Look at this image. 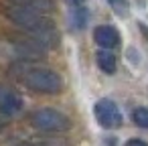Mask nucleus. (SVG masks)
<instances>
[{
    "instance_id": "obj_11",
    "label": "nucleus",
    "mask_w": 148,
    "mask_h": 146,
    "mask_svg": "<svg viewBox=\"0 0 148 146\" xmlns=\"http://www.w3.org/2000/svg\"><path fill=\"white\" fill-rule=\"evenodd\" d=\"M106 2H108L118 14H126V10H128V0H106Z\"/></svg>"
},
{
    "instance_id": "obj_7",
    "label": "nucleus",
    "mask_w": 148,
    "mask_h": 146,
    "mask_svg": "<svg viewBox=\"0 0 148 146\" xmlns=\"http://www.w3.org/2000/svg\"><path fill=\"white\" fill-rule=\"evenodd\" d=\"M23 110V101L21 97L14 93V91H8L4 89L2 97H0V114H4V116H14Z\"/></svg>"
},
{
    "instance_id": "obj_3",
    "label": "nucleus",
    "mask_w": 148,
    "mask_h": 146,
    "mask_svg": "<svg viewBox=\"0 0 148 146\" xmlns=\"http://www.w3.org/2000/svg\"><path fill=\"white\" fill-rule=\"evenodd\" d=\"M31 126L45 134H61L69 130L71 122L63 112L55 108H41L31 114Z\"/></svg>"
},
{
    "instance_id": "obj_1",
    "label": "nucleus",
    "mask_w": 148,
    "mask_h": 146,
    "mask_svg": "<svg viewBox=\"0 0 148 146\" xmlns=\"http://www.w3.org/2000/svg\"><path fill=\"white\" fill-rule=\"evenodd\" d=\"M4 16L12 25H16L25 35L33 37L35 41H39L45 49H53L61 41L57 25L41 10H35V8H29V6L12 2V4L4 6Z\"/></svg>"
},
{
    "instance_id": "obj_10",
    "label": "nucleus",
    "mask_w": 148,
    "mask_h": 146,
    "mask_svg": "<svg viewBox=\"0 0 148 146\" xmlns=\"http://www.w3.org/2000/svg\"><path fill=\"white\" fill-rule=\"evenodd\" d=\"M73 23H75V29H83L85 23H87V10L81 8V6H75V10H73Z\"/></svg>"
},
{
    "instance_id": "obj_2",
    "label": "nucleus",
    "mask_w": 148,
    "mask_h": 146,
    "mask_svg": "<svg viewBox=\"0 0 148 146\" xmlns=\"http://www.w3.org/2000/svg\"><path fill=\"white\" fill-rule=\"evenodd\" d=\"M18 77L21 81L39 93H49L55 95L63 89V79L57 71L47 69V67H21L18 69Z\"/></svg>"
},
{
    "instance_id": "obj_4",
    "label": "nucleus",
    "mask_w": 148,
    "mask_h": 146,
    "mask_svg": "<svg viewBox=\"0 0 148 146\" xmlns=\"http://www.w3.org/2000/svg\"><path fill=\"white\" fill-rule=\"evenodd\" d=\"M10 47L14 49V53L25 59V61H37V59H43L47 55V49L35 41L33 37L29 35H18V37H12L10 39Z\"/></svg>"
},
{
    "instance_id": "obj_6",
    "label": "nucleus",
    "mask_w": 148,
    "mask_h": 146,
    "mask_svg": "<svg viewBox=\"0 0 148 146\" xmlns=\"http://www.w3.org/2000/svg\"><path fill=\"white\" fill-rule=\"evenodd\" d=\"M93 41H95V45H99L101 49L112 51V49H118V47H120L122 37H120V31H118L116 27H112V25H99V27H95V31H93Z\"/></svg>"
},
{
    "instance_id": "obj_14",
    "label": "nucleus",
    "mask_w": 148,
    "mask_h": 146,
    "mask_svg": "<svg viewBox=\"0 0 148 146\" xmlns=\"http://www.w3.org/2000/svg\"><path fill=\"white\" fill-rule=\"evenodd\" d=\"M2 93H4V89H2V87H0V97H2Z\"/></svg>"
},
{
    "instance_id": "obj_5",
    "label": "nucleus",
    "mask_w": 148,
    "mask_h": 146,
    "mask_svg": "<svg viewBox=\"0 0 148 146\" xmlns=\"http://www.w3.org/2000/svg\"><path fill=\"white\" fill-rule=\"evenodd\" d=\"M93 112H95V120L99 122V126H103V128H108V130H114V128L122 126L120 108H118L112 99H108V97L99 99V101L93 106Z\"/></svg>"
},
{
    "instance_id": "obj_13",
    "label": "nucleus",
    "mask_w": 148,
    "mask_h": 146,
    "mask_svg": "<svg viewBox=\"0 0 148 146\" xmlns=\"http://www.w3.org/2000/svg\"><path fill=\"white\" fill-rule=\"evenodd\" d=\"M69 2H71L73 6H81V4L85 2V0H69Z\"/></svg>"
},
{
    "instance_id": "obj_9",
    "label": "nucleus",
    "mask_w": 148,
    "mask_h": 146,
    "mask_svg": "<svg viewBox=\"0 0 148 146\" xmlns=\"http://www.w3.org/2000/svg\"><path fill=\"white\" fill-rule=\"evenodd\" d=\"M132 120L138 128H146L148 130V108H136L132 112Z\"/></svg>"
},
{
    "instance_id": "obj_12",
    "label": "nucleus",
    "mask_w": 148,
    "mask_h": 146,
    "mask_svg": "<svg viewBox=\"0 0 148 146\" xmlns=\"http://www.w3.org/2000/svg\"><path fill=\"white\" fill-rule=\"evenodd\" d=\"M126 146H148L144 140H140V138H132V140H128V144Z\"/></svg>"
},
{
    "instance_id": "obj_8",
    "label": "nucleus",
    "mask_w": 148,
    "mask_h": 146,
    "mask_svg": "<svg viewBox=\"0 0 148 146\" xmlns=\"http://www.w3.org/2000/svg\"><path fill=\"white\" fill-rule=\"evenodd\" d=\"M95 61H97V67L103 71V73H116V69H118V59H116V55L112 53V51H108V49H101V51H97V55H95Z\"/></svg>"
}]
</instances>
